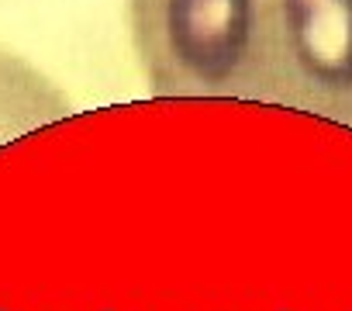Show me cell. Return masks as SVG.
<instances>
[{"label": "cell", "mask_w": 352, "mask_h": 311, "mask_svg": "<svg viewBox=\"0 0 352 311\" xmlns=\"http://www.w3.org/2000/svg\"><path fill=\"white\" fill-rule=\"evenodd\" d=\"M159 97L245 100L352 128V0H128Z\"/></svg>", "instance_id": "cell-1"}, {"label": "cell", "mask_w": 352, "mask_h": 311, "mask_svg": "<svg viewBox=\"0 0 352 311\" xmlns=\"http://www.w3.org/2000/svg\"><path fill=\"white\" fill-rule=\"evenodd\" d=\"M69 114L66 97L25 59L0 52V145Z\"/></svg>", "instance_id": "cell-2"}]
</instances>
